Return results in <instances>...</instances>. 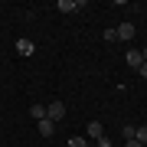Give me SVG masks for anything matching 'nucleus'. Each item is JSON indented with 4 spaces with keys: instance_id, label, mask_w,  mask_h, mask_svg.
Listing matches in <instances>:
<instances>
[{
    "instance_id": "nucleus-3",
    "label": "nucleus",
    "mask_w": 147,
    "mask_h": 147,
    "mask_svg": "<svg viewBox=\"0 0 147 147\" xmlns=\"http://www.w3.org/2000/svg\"><path fill=\"white\" fill-rule=\"evenodd\" d=\"M16 53H20V56H33V53H36V42H33V39H16Z\"/></svg>"
},
{
    "instance_id": "nucleus-9",
    "label": "nucleus",
    "mask_w": 147,
    "mask_h": 147,
    "mask_svg": "<svg viewBox=\"0 0 147 147\" xmlns=\"http://www.w3.org/2000/svg\"><path fill=\"white\" fill-rule=\"evenodd\" d=\"M134 141H137V144H141V147L147 144V124H144V127H137V134H134Z\"/></svg>"
},
{
    "instance_id": "nucleus-11",
    "label": "nucleus",
    "mask_w": 147,
    "mask_h": 147,
    "mask_svg": "<svg viewBox=\"0 0 147 147\" xmlns=\"http://www.w3.org/2000/svg\"><path fill=\"white\" fill-rule=\"evenodd\" d=\"M134 134H137V127L134 124H124V141H134Z\"/></svg>"
},
{
    "instance_id": "nucleus-8",
    "label": "nucleus",
    "mask_w": 147,
    "mask_h": 147,
    "mask_svg": "<svg viewBox=\"0 0 147 147\" xmlns=\"http://www.w3.org/2000/svg\"><path fill=\"white\" fill-rule=\"evenodd\" d=\"M30 118L42 121V118H46V105H30Z\"/></svg>"
},
{
    "instance_id": "nucleus-7",
    "label": "nucleus",
    "mask_w": 147,
    "mask_h": 147,
    "mask_svg": "<svg viewBox=\"0 0 147 147\" xmlns=\"http://www.w3.org/2000/svg\"><path fill=\"white\" fill-rule=\"evenodd\" d=\"M53 131H56V124H53L49 118H42V121H39V134H42V137H53Z\"/></svg>"
},
{
    "instance_id": "nucleus-14",
    "label": "nucleus",
    "mask_w": 147,
    "mask_h": 147,
    "mask_svg": "<svg viewBox=\"0 0 147 147\" xmlns=\"http://www.w3.org/2000/svg\"><path fill=\"white\" fill-rule=\"evenodd\" d=\"M141 56H144V62H147V46H144V49H141Z\"/></svg>"
},
{
    "instance_id": "nucleus-15",
    "label": "nucleus",
    "mask_w": 147,
    "mask_h": 147,
    "mask_svg": "<svg viewBox=\"0 0 147 147\" xmlns=\"http://www.w3.org/2000/svg\"><path fill=\"white\" fill-rule=\"evenodd\" d=\"M88 147H98V144H88Z\"/></svg>"
},
{
    "instance_id": "nucleus-1",
    "label": "nucleus",
    "mask_w": 147,
    "mask_h": 147,
    "mask_svg": "<svg viewBox=\"0 0 147 147\" xmlns=\"http://www.w3.org/2000/svg\"><path fill=\"white\" fill-rule=\"evenodd\" d=\"M46 118L53 121V124L62 121V118H65V105H62V101H49V105H46Z\"/></svg>"
},
{
    "instance_id": "nucleus-6",
    "label": "nucleus",
    "mask_w": 147,
    "mask_h": 147,
    "mask_svg": "<svg viewBox=\"0 0 147 147\" xmlns=\"http://www.w3.org/2000/svg\"><path fill=\"white\" fill-rule=\"evenodd\" d=\"M79 7H82V3H75V0H59V3H56V10H62V13H75Z\"/></svg>"
},
{
    "instance_id": "nucleus-12",
    "label": "nucleus",
    "mask_w": 147,
    "mask_h": 147,
    "mask_svg": "<svg viewBox=\"0 0 147 147\" xmlns=\"http://www.w3.org/2000/svg\"><path fill=\"white\" fill-rule=\"evenodd\" d=\"M137 72H141V79H147V62H144L141 69H137Z\"/></svg>"
},
{
    "instance_id": "nucleus-5",
    "label": "nucleus",
    "mask_w": 147,
    "mask_h": 147,
    "mask_svg": "<svg viewBox=\"0 0 147 147\" xmlns=\"http://www.w3.org/2000/svg\"><path fill=\"white\" fill-rule=\"evenodd\" d=\"M115 33H118V39H127V42H131L134 39V23H121Z\"/></svg>"
},
{
    "instance_id": "nucleus-4",
    "label": "nucleus",
    "mask_w": 147,
    "mask_h": 147,
    "mask_svg": "<svg viewBox=\"0 0 147 147\" xmlns=\"http://www.w3.org/2000/svg\"><path fill=\"white\" fill-rule=\"evenodd\" d=\"M85 134H88L92 141H101V137H105V127H101L98 121H88V127H85Z\"/></svg>"
},
{
    "instance_id": "nucleus-2",
    "label": "nucleus",
    "mask_w": 147,
    "mask_h": 147,
    "mask_svg": "<svg viewBox=\"0 0 147 147\" xmlns=\"http://www.w3.org/2000/svg\"><path fill=\"white\" fill-rule=\"evenodd\" d=\"M124 62L131 65V69H141V65H144V56H141V49H127V56H124Z\"/></svg>"
},
{
    "instance_id": "nucleus-10",
    "label": "nucleus",
    "mask_w": 147,
    "mask_h": 147,
    "mask_svg": "<svg viewBox=\"0 0 147 147\" xmlns=\"http://www.w3.org/2000/svg\"><path fill=\"white\" fill-rule=\"evenodd\" d=\"M69 147H88V141H85V137H79V134H75V137H69Z\"/></svg>"
},
{
    "instance_id": "nucleus-13",
    "label": "nucleus",
    "mask_w": 147,
    "mask_h": 147,
    "mask_svg": "<svg viewBox=\"0 0 147 147\" xmlns=\"http://www.w3.org/2000/svg\"><path fill=\"white\" fill-rule=\"evenodd\" d=\"M124 147H141V144H137V141H124Z\"/></svg>"
}]
</instances>
